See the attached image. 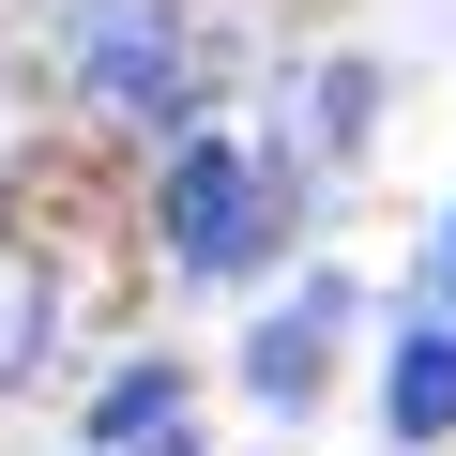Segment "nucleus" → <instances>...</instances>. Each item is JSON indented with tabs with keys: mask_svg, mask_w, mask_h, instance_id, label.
Returning <instances> with one entry per match:
<instances>
[{
	"mask_svg": "<svg viewBox=\"0 0 456 456\" xmlns=\"http://www.w3.org/2000/svg\"><path fill=\"white\" fill-rule=\"evenodd\" d=\"M380 426H395V441H456V320H411V335H395Z\"/></svg>",
	"mask_w": 456,
	"mask_h": 456,
	"instance_id": "nucleus-4",
	"label": "nucleus"
},
{
	"mask_svg": "<svg viewBox=\"0 0 456 456\" xmlns=\"http://www.w3.org/2000/svg\"><path fill=\"white\" fill-rule=\"evenodd\" d=\"M441 274H456V228H441Z\"/></svg>",
	"mask_w": 456,
	"mask_h": 456,
	"instance_id": "nucleus-7",
	"label": "nucleus"
},
{
	"mask_svg": "<svg viewBox=\"0 0 456 456\" xmlns=\"http://www.w3.org/2000/svg\"><path fill=\"white\" fill-rule=\"evenodd\" d=\"M259 244H274V183L228 152V137H183L167 152V259L183 274H244Z\"/></svg>",
	"mask_w": 456,
	"mask_h": 456,
	"instance_id": "nucleus-2",
	"label": "nucleus"
},
{
	"mask_svg": "<svg viewBox=\"0 0 456 456\" xmlns=\"http://www.w3.org/2000/svg\"><path fill=\"white\" fill-rule=\"evenodd\" d=\"M46 320H61L46 259H31V244H0V380H31V365H46Z\"/></svg>",
	"mask_w": 456,
	"mask_h": 456,
	"instance_id": "nucleus-5",
	"label": "nucleus"
},
{
	"mask_svg": "<svg viewBox=\"0 0 456 456\" xmlns=\"http://www.w3.org/2000/svg\"><path fill=\"white\" fill-rule=\"evenodd\" d=\"M61 46L107 122H183V0H61Z\"/></svg>",
	"mask_w": 456,
	"mask_h": 456,
	"instance_id": "nucleus-1",
	"label": "nucleus"
},
{
	"mask_svg": "<svg viewBox=\"0 0 456 456\" xmlns=\"http://www.w3.org/2000/svg\"><path fill=\"white\" fill-rule=\"evenodd\" d=\"M152 426H183V365H122V380L92 395V441H107V456L152 441Z\"/></svg>",
	"mask_w": 456,
	"mask_h": 456,
	"instance_id": "nucleus-6",
	"label": "nucleus"
},
{
	"mask_svg": "<svg viewBox=\"0 0 456 456\" xmlns=\"http://www.w3.org/2000/svg\"><path fill=\"white\" fill-rule=\"evenodd\" d=\"M335 320H350V289H335V274H305V289H289V320H259V350H244L259 411H305V395H320V350H335Z\"/></svg>",
	"mask_w": 456,
	"mask_h": 456,
	"instance_id": "nucleus-3",
	"label": "nucleus"
}]
</instances>
